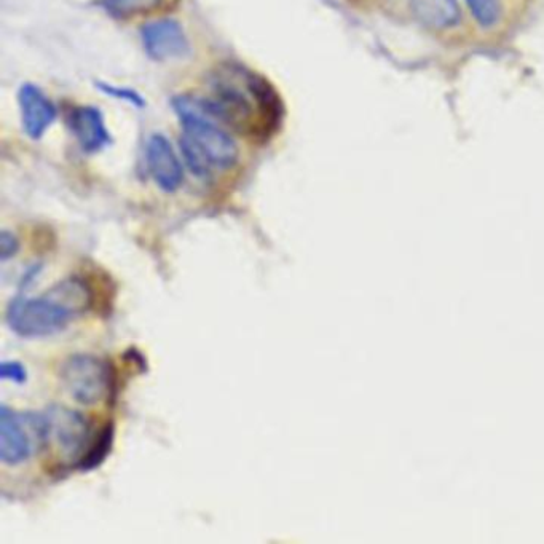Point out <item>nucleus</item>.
<instances>
[{
  "label": "nucleus",
  "instance_id": "15",
  "mask_svg": "<svg viewBox=\"0 0 544 544\" xmlns=\"http://www.w3.org/2000/svg\"><path fill=\"white\" fill-rule=\"evenodd\" d=\"M0 377L4 380L23 383L28 379V372L24 369L23 364L16 363V361H4L0 366Z\"/></svg>",
  "mask_w": 544,
  "mask_h": 544
},
{
  "label": "nucleus",
  "instance_id": "16",
  "mask_svg": "<svg viewBox=\"0 0 544 544\" xmlns=\"http://www.w3.org/2000/svg\"><path fill=\"white\" fill-rule=\"evenodd\" d=\"M0 246H2V251H0L2 261H7L8 257L15 256L16 251L20 248V243H18V240H16L13 233L4 230V232H2V238H0Z\"/></svg>",
  "mask_w": 544,
  "mask_h": 544
},
{
  "label": "nucleus",
  "instance_id": "10",
  "mask_svg": "<svg viewBox=\"0 0 544 544\" xmlns=\"http://www.w3.org/2000/svg\"><path fill=\"white\" fill-rule=\"evenodd\" d=\"M71 128L75 138L88 154L98 152L111 142L103 115L95 107H79L71 114Z\"/></svg>",
  "mask_w": 544,
  "mask_h": 544
},
{
  "label": "nucleus",
  "instance_id": "13",
  "mask_svg": "<svg viewBox=\"0 0 544 544\" xmlns=\"http://www.w3.org/2000/svg\"><path fill=\"white\" fill-rule=\"evenodd\" d=\"M466 4L470 7L474 20L484 28H492L500 21L503 12L501 0H466Z\"/></svg>",
  "mask_w": 544,
  "mask_h": 544
},
{
  "label": "nucleus",
  "instance_id": "5",
  "mask_svg": "<svg viewBox=\"0 0 544 544\" xmlns=\"http://www.w3.org/2000/svg\"><path fill=\"white\" fill-rule=\"evenodd\" d=\"M64 390L83 406H93L111 393L112 369L95 355H74L60 369Z\"/></svg>",
  "mask_w": 544,
  "mask_h": 544
},
{
  "label": "nucleus",
  "instance_id": "12",
  "mask_svg": "<svg viewBox=\"0 0 544 544\" xmlns=\"http://www.w3.org/2000/svg\"><path fill=\"white\" fill-rule=\"evenodd\" d=\"M163 2L165 0H103V5L111 15L125 18L154 12L158 7H162Z\"/></svg>",
  "mask_w": 544,
  "mask_h": 544
},
{
  "label": "nucleus",
  "instance_id": "1",
  "mask_svg": "<svg viewBox=\"0 0 544 544\" xmlns=\"http://www.w3.org/2000/svg\"><path fill=\"white\" fill-rule=\"evenodd\" d=\"M214 119L248 135H270L280 122V101L262 77L225 66L213 77L211 96L203 101Z\"/></svg>",
  "mask_w": 544,
  "mask_h": 544
},
{
  "label": "nucleus",
  "instance_id": "2",
  "mask_svg": "<svg viewBox=\"0 0 544 544\" xmlns=\"http://www.w3.org/2000/svg\"><path fill=\"white\" fill-rule=\"evenodd\" d=\"M173 106L184 123L181 149L192 173L206 178L214 170H227L235 165L237 144L225 131L217 128L203 99L179 96L174 99Z\"/></svg>",
  "mask_w": 544,
  "mask_h": 544
},
{
  "label": "nucleus",
  "instance_id": "8",
  "mask_svg": "<svg viewBox=\"0 0 544 544\" xmlns=\"http://www.w3.org/2000/svg\"><path fill=\"white\" fill-rule=\"evenodd\" d=\"M147 165L160 189L174 192L182 184V166L170 141L162 135L150 138L147 144Z\"/></svg>",
  "mask_w": 544,
  "mask_h": 544
},
{
  "label": "nucleus",
  "instance_id": "9",
  "mask_svg": "<svg viewBox=\"0 0 544 544\" xmlns=\"http://www.w3.org/2000/svg\"><path fill=\"white\" fill-rule=\"evenodd\" d=\"M20 107L24 130L32 139L42 138L47 128L55 122V106L34 85H24L21 88Z\"/></svg>",
  "mask_w": 544,
  "mask_h": 544
},
{
  "label": "nucleus",
  "instance_id": "3",
  "mask_svg": "<svg viewBox=\"0 0 544 544\" xmlns=\"http://www.w3.org/2000/svg\"><path fill=\"white\" fill-rule=\"evenodd\" d=\"M90 304L82 281L66 280L42 297H18L7 308V323L26 339L53 336L63 331Z\"/></svg>",
  "mask_w": 544,
  "mask_h": 544
},
{
  "label": "nucleus",
  "instance_id": "4",
  "mask_svg": "<svg viewBox=\"0 0 544 544\" xmlns=\"http://www.w3.org/2000/svg\"><path fill=\"white\" fill-rule=\"evenodd\" d=\"M44 414H18L0 410V458L5 465H20L45 446Z\"/></svg>",
  "mask_w": 544,
  "mask_h": 544
},
{
  "label": "nucleus",
  "instance_id": "6",
  "mask_svg": "<svg viewBox=\"0 0 544 544\" xmlns=\"http://www.w3.org/2000/svg\"><path fill=\"white\" fill-rule=\"evenodd\" d=\"M45 446H53L60 450L66 460H75L77 457H85L83 450L87 449L90 441V426L87 420L75 412L63 406L48 407L44 412Z\"/></svg>",
  "mask_w": 544,
  "mask_h": 544
},
{
  "label": "nucleus",
  "instance_id": "14",
  "mask_svg": "<svg viewBox=\"0 0 544 544\" xmlns=\"http://www.w3.org/2000/svg\"><path fill=\"white\" fill-rule=\"evenodd\" d=\"M112 438H114V431H112V426H107L106 431H104L101 436H99L98 441H96L93 449L85 454L80 466L83 470H93L95 466H98L99 463L103 462L104 457L109 454L112 446Z\"/></svg>",
  "mask_w": 544,
  "mask_h": 544
},
{
  "label": "nucleus",
  "instance_id": "11",
  "mask_svg": "<svg viewBox=\"0 0 544 544\" xmlns=\"http://www.w3.org/2000/svg\"><path fill=\"white\" fill-rule=\"evenodd\" d=\"M410 8L415 18L431 29L452 28L462 18L457 0H410Z\"/></svg>",
  "mask_w": 544,
  "mask_h": 544
},
{
  "label": "nucleus",
  "instance_id": "7",
  "mask_svg": "<svg viewBox=\"0 0 544 544\" xmlns=\"http://www.w3.org/2000/svg\"><path fill=\"white\" fill-rule=\"evenodd\" d=\"M142 42L154 60H176L189 53L186 34L176 21L162 20L142 29Z\"/></svg>",
  "mask_w": 544,
  "mask_h": 544
}]
</instances>
